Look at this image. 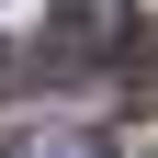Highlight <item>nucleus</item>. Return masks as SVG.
<instances>
[{
	"label": "nucleus",
	"instance_id": "obj_1",
	"mask_svg": "<svg viewBox=\"0 0 158 158\" xmlns=\"http://www.w3.org/2000/svg\"><path fill=\"white\" fill-rule=\"evenodd\" d=\"M124 34H135V11H124V0H56L45 68H56V79H79L90 56H113V45H124Z\"/></svg>",
	"mask_w": 158,
	"mask_h": 158
},
{
	"label": "nucleus",
	"instance_id": "obj_2",
	"mask_svg": "<svg viewBox=\"0 0 158 158\" xmlns=\"http://www.w3.org/2000/svg\"><path fill=\"white\" fill-rule=\"evenodd\" d=\"M0 158H113V147H102L90 124H34V135H11Z\"/></svg>",
	"mask_w": 158,
	"mask_h": 158
}]
</instances>
